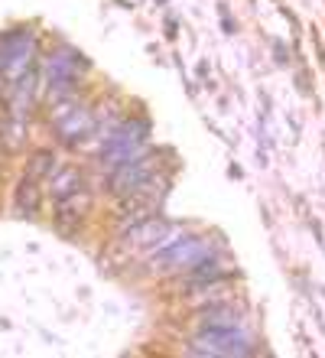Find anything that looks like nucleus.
I'll return each mask as SVG.
<instances>
[{
	"instance_id": "1",
	"label": "nucleus",
	"mask_w": 325,
	"mask_h": 358,
	"mask_svg": "<svg viewBox=\"0 0 325 358\" xmlns=\"http://www.w3.org/2000/svg\"><path fill=\"white\" fill-rule=\"evenodd\" d=\"M147 137H150V124L143 121V117H130V121H124L121 127H114V131L104 137L101 153H98V157H101V166L104 170H114L117 163L143 153Z\"/></svg>"
},
{
	"instance_id": "2",
	"label": "nucleus",
	"mask_w": 325,
	"mask_h": 358,
	"mask_svg": "<svg viewBox=\"0 0 325 358\" xmlns=\"http://www.w3.org/2000/svg\"><path fill=\"white\" fill-rule=\"evenodd\" d=\"M33 59H36V43H33L29 29H10L0 36V76H3V82L17 85L33 69Z\"/></svg>"
},
{
	"instance_id": "3",
	"label": "nucleus",
	"mask_w": 325,
	"mask_h": 358,
	"mask_svg": "<svg viewBox=\"0 0 325 358\" xmlns=\"http://www.w3.org/2000/svg\"><path fill=\"white\" fill-rule=\"evenodd\" d=\"M49 117H52V127H56V134L65 143H78L94 134V114L88 111L85 104L75 101V94L52 104Z\"/></svg>"
},
{
	"instance_id": "4",
	"label": "nucleus",
	"mask_w": 325,
	"mask_h": 358,
	"mask_svg": "<svg viewBox=\"0 0 325 358\" xmlns=\"http://www.w3.org/2000/svg\"><path fill=\"white\" fill-rule=\"evenodd\" d=\"M78 69H82V56H75L68 49L52 52L46 62V88H49V104L72 98L75 85H78Z\"/></svg>"
},
{
	"instance_id": "5",
	"label": "nucleus",
	"mask_w": 325,
	"mask_h": 358,
	"mask_svg": "<svg viewBox=\"0 0 325 358\" xmlns=\"http://www.w3.org/2000/svg\"><path fill=\"white\" fill-rule=\"evenodd\" d=\"M153 173H157V160L143 150V153H137V157H130V160L117 163L111 170V176H108V186H111V192L117 199H124V196H130V192H137L140 186L153 182Z\"/></svg>"
},
{
	"instance_id": "6",
	"label": "nucleus",
	"mask_w": 325,
	"mask_h": 358,
	"mask_svg": "<svg viewBox=\"0 0 325 358\" xmlns=\"http://www.w3.org/2000/svg\"><path fill=\"white\" fill-rule=\"evenodd\" d=\"M195 355H247L251 342L241 332H234V326H205V332L192 342Z\"/></svg>"
},
{
	"instance_id": "7",
	"label": "nucleus",
	"mask_w": 325,
	"mask_h": 358,
	"mask_svg": "<svg viewBox=\"0 0 325 358\" xmlns=\"http://www.w3.org/2000/svg\"><path fill=\"white\" fill-rule=\"evenodd\" d=\"M202 255H208V245H205L202 238H166V241L153 251V264H159V267H189Z\"/></svg>"
},
{
	"instance_id": "8",
	"label": "nucleus",
	"mask_w": 325,
	"mask_h": 358,
	"mask_svg": "<svg viewBox=\"0 0 325 358\" xmlns=\"http://www.w3.org/2000/svg\"><path fill=\"white\" fill-rule=\"evenodd\" d=\"M224 277H228V271L222 267V261L212 255H202L198 261H192V264L186 267V280L192 283V287H208V283H222Z\"/></svg>"
},
{
	"instance_id": "9",
	"label": "nucleus",
	"mask_w": 325,
	"mask_h": 358,
	"mask_svg": "<svg viewBox=\"0 0 325 358\" xmlns=\"http://www.w3.org/2000/svg\"><path fill=\"white\" fill-rule=\"evenodd\" d=\"M166 231H169L166 222H159V218L153 215V218H147V222L130 225L127 231H124V241H127V245H137V248H147V245H157V241H166Z\"/></svg>"
},
{
	"instance_id": "10",
	"label": "nucleus",
	"mask_w": 325,
	"mask_h": 358,
	"mask_svg": "<svg viewBox=\"0 0 325 358\" xmlns=\"http://www.w3.org/2000/svg\"><path fill=\"white\" fill-rule=\"evenodd\" d=\"M88 206H92V196H88V189H78V192H72V196H65L56 202V218L59 225H78L85 218V212H88Z\"/></svg>"
},
{
	"instance_id": "11",
	"label": "nucleus",
	"mask_w": 325,
	"mask_h": 358,
	"mask_svg": "<svg viewBox=\"0 0 325 358\" xmlns=\"http://www.w3.org/2000/svg\"><path fill=\"white\" fill-rule=\"evenodd\" d=\"M78 189H85V176L75 166H59L52 176H49V192H52V199H65L72 196V192H78Z\"/></svg>"
},
{
	"instance_id": "12",
	"label": "nucleus",
	"mask_w": 325,
	"mask_h": 358,
	"mask_svg": "<svg viewBox=\"0 0 325 358\" xmlns=\"http://www.w3.org/2000/svg\"><path fill=\"white\" fill-rule=\"evenodd\" d=\"M36 208H39V179H33L27 173L17 189V212L20 215H36Z\"/></svg>"
},
{
	"instance_id": "13",
	"label": "nucleus",
	"mask_w": 325,
	"mask_h": 358,
	"mask_svg": "<svg viewBox=\"0 0 325 358\" xmlns=\"http://www.w3.org/2000/svg\"><path fill=\"white\" fill-rule=\"evenodd\" d=\"M23 137H27V121L7 114V121L0 124V141L7 143L10 150H20V147H23Z\"/></svg>"
},
{
	"instance_id": "14",
	"label": "nucleus",
	"mask_w": 325,
	"mask_h": 358,
	"mask_svg": "<svg viewBox=\"0 0 325 358\" xmlns=\"http://www.w3.org/2000/svg\"><path fill=\"white\" fill-rule=\"evenodd\" d=\"M52 173H56V157H52L49 150L36 153V157H33V166H29V176L33 179H49Z\"/></svg>"
},
{
	"instance_id": "15",
	"label": "nucleus",
	"mask_w": 325,
	"mask_h": 358,
	"mask_svg": "<svg viewBox=\"0 0 325 358\" xmlns=\"http://www.w3.org/2000/svg\"><path fill=\"white\" fill-rule=\"evenodd\" d=\"M205 322H208V326H234L238 316H234L231 310H224V306H212V310L205 313Z\"/></svg>"
}]
</instances>
